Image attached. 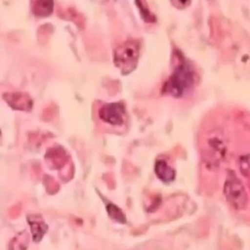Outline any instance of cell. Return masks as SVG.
<instances>
[{"instance_id":"obj_1","label":"cell","mask_w":250,"mask_h":250,"mask_svg":"<svg viewBox=\"0 0 250 250\" xmlns=\"http://www.w3.org/2000/svg\"><path fill=\"white\" fill-rule=\"evenodd\" d=\"M195 74L191 66L184 61L173 70L165 83L164 93L175 98H181L188 93L195 83Z\"/></svg>"},{"instance_id":"obj_2","label":"cell","mask_w":250,"mask_h":250,"mask_svg":"<svg viewBox=\"0 0 250 250\" xmlns=\"http://www.w3.org/2000/svg\"><path fill=\"white\" fill-rule=\"evenodd\" d=\"M140 45L136 40H128L115 51L114 62L123 73H128L136 67L139 58Z\"/></svg>"},{"instance_id":"obj_3","label":"cell","mask_w":250,"mask_h":250,"mask_svg":"<svg viewBox=\"0 0 250 250\" xmlns=\"http://www.w3.org/2000/svg\"><path fill=\"white\" fill-rule=\"evenodd\" d=\"M224 192L228 202L236 209H243L247 203V195L242 183L236 179L228 180Z\"/></svg>"},{"instance_id":"obj_4","label":"cell","mask_w":250,"mask_h":250,"mask_svg":"<svg viewBox=\"0 0 250 250\" xmlns=\"http://www.w3.org/2000/svg\"><path fill=\"white\" fill-rule=\"evenodd\" d=\"M125 110L120 103H113L103 105L99 111L100 118L112 125L123 124Z\"/></svg>"},{"instance_id":"obj_5","label":"cell","mask_w":250,"mask_h":250,"mask_svg":"<svg viewBox=\"0 0 250 250\" xmlns=\"http://www.w3.org/2000/svg\"><path fill=\"white\" fill-rule=\"evenodd\" d=\"M155 171L158 178L164 182L169 183L174 179V169L164 160H159L156 162Z\"/></svg>"},{"instance_id":"obj_6","label":"cell","mask_w":250,"mask_h":250,"mask_svg":"<svg viewBox=\"0 0 250 250\" xmlns=\"http://www.w3.org/2000/svg\"><path fill=\"white\" fill-rule=\"evenodd\" d=\"M8 102L16 108L28 109L31 105V101L26 95L21 93H13L8 94L7 97Z\"/></svg>"},{"instance_id":"obj_7","label":"cell","mask_w":250,"mask_h":250,"mask_svg":"<svg viewBox=\"0 0 250 250\" xmlns=\"http://www.w3.org/2000/svg\"><path fill=\"white\" fill-rule=\"evenodd\" d=\"M53 5V1L51 0H38L33 4L32 10L37 16H45L52 12Z\"/></svg>"},{"instance_id":"obj_8","label":"cell","mask_w":250,"mask_h":250,"mask_svg":"<svg viewBox=\"0 0 250 250\" xmlns=\"http://www.w3.org/2000/svg\"><path fill=\"white\" fill-rule=\"evenodd\" d=\"M107 212L109 216L113 219L124 223L125 221V216L122 210L113 204H109L107 207Z\"/></svg>"}]
</instances>
